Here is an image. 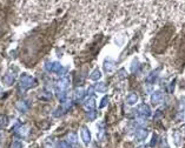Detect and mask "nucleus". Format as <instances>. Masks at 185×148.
Listing matches in <instances>:
<instances>
[{"instance_id": "nucleus-16", "label": "nucleus", "mask_w": 185, "mask_h": 148, "mask_svg": "<svg viewBox=\"0 0 185 148\" xmlns=\"http://www.w3.org/2000/svg\"><path fill=\"white\" fill-rule=\"evenodd\" d=\"M103 65H104V68H105L106 72H112L114 69V64L113 62H111V61H107V60H106V61H104Z\"/></svg>"}, {"instance_id": "nucleus-3", "label": "nucleus", "mask_w": 185, "mask_h": 148, "mask_svg": "<svg viewBox=\"0 0 185 148\" xmlns=\"http://www.w3.org/2000/svg\"><path fill=\"white\" fill-rule=\"evenodd\" d=\"M80 137H82V141L84 145H88L91 142V133H90L88 128L85 126L82 127V129H80Z\"/></svg>"}, {"instance_id": "nucleus-21", "label": "nucleus", "mask_w": 185, "mask_h": 148, "mask_svg": "<svg viewBox=\"0 0 185 148\" xmlns=\"http://www.w3.org/2000/svg\"><path fill=\"white\" fill-rule=\"evenodd\" d=\"M56 148H70V145H69V142L66 141H60V142H58L57 143V147Z\"/></svg>"}, {"instance_id": "nucleus-19", "label": "nucleus", "mask_w": 185, "mask_h": 148, "mask_svg": "<svg viewBox=\"0 0 185 148\" xmlns=\"http://www.w3.org/2000/svg\"><path fill=\"white\" fill-rule=\"evenodd\" d=\"M66 140H67V142H69V143L74 145V143H77V135L74 134V133H70V134L67 135Z\"/></svg>"}, {"instance_id": "nucleus-7", "label": "nucleus", "mask_w": 185, "mask_h": 148, "mask_svg": "<svg viewBox=\"0 0 185 148\" xmlns=\"http://www.w3.org/2000/svg\"><path fill=\"white\" fill-rule=\"evenodd\" d=\"M147 135H149V132H147L145 128H139V129L137 131V133H136V139H137L138 141H144V140L147 137Z\"/></svg>"}, {"instance_id": "nucleus-17", "label": "nucleus", "mask_w": 185, "mask_h": 148, "mask_svg": "<svg viewBox=\"0 0 185 148\" xmlns=\"http://www.w3.org/2000/svg\"><path fill=\"white\" fill-rule=\"evenodd\" d=\"M100 77H101V74H100V71H98V69H94V71L90 74V79L93 80V81L100 79Z\"/></svg>"}, {"instance_id": "nucleus-9", "label": "nucleus", "mask_w": 185, "mask_h": 148, "mask_svg": "<svg viewBox=\"0 0 185 148\" xmlns=\"http://www.w3.org/2000/svg\"><path fill=\"white\" fill-rule=\"evenodd\" d=\"M85 89L83 88V87H78V88H76L74 89V93H73V99L74 100H82L83 98H84V95H85Z\"/></svg>"}, {"instance_id": "nucleus-2", "label": "nucleus", "mask_w": 185, "mask_h": 148, "mask_svg": "<svg viewBox=\"0 0 185 148\" xmlns=\"http://www.w3.org/2000/svg\"><path fill=\"white\" fill-rule=\"evenodd\" d=\"M38 81L35 80L33 77H31L29 74H23L20 77V86L21 88L24 89H29V88H33L34 86H37Z\"/></svg>"}, {"instance_id": "nucleus-13", "label": "nucleus", "mask_w": 185, "mask_h": 148, "mask_svg": "<svg viewBox=\"0 0 185 148\" xmlns=\"http://www.w3.org/2000/svg\"><path fill=\"white\" fill-rule=\"evenodd\" d=\"M137 101H138V96H137V94H134V93L128 94V98H126V102H128V105H134Z\"/></svg>"}, {"instance_id": "nucleus-4", "label": "nucleus", "mask_w": 185, "mask_h": 148, "mask_svg": "<svg viewBox=\"0 0 185 148\" xmlns=\"http://www.w3.org/2000/svg\"><path fill=\"white\" fill-rule=\"evenodd\" d=\"M71 106H72L71 101H66V102H64V104H63V106H61V107H59L57 110L53 113V115H54V116H60L61 114L66 113V112L71 108Z\"/></svg>"}, {"instance_id": "nucleus-15", "label": "nucleus", "mask_w": 185, "mask_h": 148, "mask_svg": "<svg viewBox=\"0 0 185 148\" xmlns=\"http://www.w3.org/2000/svg\"><path fill=\"white\" fill-rule=\"evenodd\" d=\"M94 89H96L97 92H99V93H104V92H106V89H107L106 83H104V82H99V83H97L96 87H94Z\"/></svg>"}, {"instance_id": "nucleus-25", "label": "nucleus", "mask_w": 185, "mask_h": 148, "mask_svg": "<svg viewBox=\"0 0 185 148\" xmlns=\"http://www.w3.org/2000/svg\"><path fill=\"white\" fill-rule=\"evenodd\" d=\"M45 148H56V147H54L52 143H46V145H45Z\"/></svg>"}, {"instance_id": "nucleus-23", "label": "nucleus", "mask_w": 185, "mask_h": 148, "mask_svg": "<svg viewBox=\"0 0 185 148\" xmlns=\"http://www.w3.org/2000/svg\"><path fill=\"white\" fill-rule=\"evenodd\" d=\"M107 101H109V98L107 96H104L103 99H101V102H100V108H103V107H105L106 106V104H107Z\"/></svg>"}, {"instance_id": "nucleus-20", "label": "nucleus", "mask_w": 185, "mask_h": 148, "mask_svg": "<svg viewBox=\"0 0 185 148\" xmlns=\"http://www.w3.org/2000/svg\"><path fill=\"white\" fill-rule=\"evenodd\" d=\"M8 123V118L6 115H0V127H6Z\"/></svg>"}, {"instance_id": "nucleus-24", "label": "nucleus", "mask_w": 185, "mask_h": 148, "mask_svg": "<svg viewBox=\"0 0 185 148\" xmlns=\"http://www.w3.org/2000/svg\"><path fill=\"white\" fill-rule=\"evenodd\" d=\"M138 67V65H137V60H134L133 61V64H132V67H131V72H134L136 69Z\"/></svg>"}, {"instance_id": "nucleus-11", "label": "nucleus", "mask_w": 185, "mask_h": 148, "mask_svg": "<svg viewBox=\"0 0 185 148\" xmlns=\"http://www.w3.org/2000/svg\"><path fill=\"white\" fill-rule=\"evenodd\" d=\"M162 100H163V93L159 92V91H157V92H155L153 94L151 95V101H152V104H158V102H160Z\"/></svg>"}, {"instance_id": "nucleus-18", "label": "nucleus", "mask_w": 185, "mask_h": 148, "mask_svg": "<svg viewBox=\"0 0 185 148\" xmlns=\"http://www.w3.org/2000/svg\"><path fill=\"white\" fill-rule=\"evenodd\" d=\"M56 93H57V96L58 99L60 100V101H65L66 100V91H60V89H57L56 91Z\"/></svg>"}, {"instance_id": "nucleus-1", "label": "nucleus", "mask_w": 185, "mask_h": 148, "mask_svg": "<svg viewBox=\"0 0 185 148\" xmlns=\"http://www.w3.org/2000/svg\"><path fill=\"white\" fill-rule=\"evenodd\" d=\"M45 69L47 71V72H51V73H56L58 75H65V73H66V68H64L59 62H51V61H48V62H46L45 64Z\"/></svg>"}, {"instance_id": "nucleus-12", "label": "nucleus", "mask_w": 185, "mask_h": 148, "mask_svg": "<svg viewBox=\"0 0 185 148\" xmlns=\"http://www.w3.org/2000/svg\"><path fill=\"white\" fill-rule=\"evenodd\" d=\"M4 83L5 85H7V86H11L13 82H14V77H13V74H11V73H7L5 77H4Z\"/></svg>"}, {"instance_id": "nucleus-8", "label": "nucleus", "mask_w": 185, "mask_h": 148, "mask_svg": "<svg viewBox=\"0 0 185 148\" xmlns=\"http://www.w3.org/2000/svg\"><path fill=\"white\" fill-rule=\"evenodd\" d=\"M138 112H139V114L142 116H149V115H151V108L149 107L147 105H145V104H143V105L139 106Z\"/></svg>"}, {"instance_id": "nucleus-14", "label": "nucleus", "mask_w": 185, "mask_h": 148, "mask_svg": "<svg viewBox=\"0 0 185 148\" xmlns=\"http://www.w3.org/2000/svg\"><path fill=\"white\" fill-rule=\"evenodd\" d=\"M15 107L18 108L20 112H23V113H24V112H26V110H27L29 105H27L25 101H18V102H17V105H15Z\"/></svg>"}, {"instance_id": "nucleus-10", "label": "nucleus", "mask_w": 185, "mask_h": 148, "mask_svg": "<svg viewBox=\"0 0 185 148\" xmlns=\"http://www.w3.org/2000/svg\"><path fill=\"white\" fill-rule=\"evenodd\" d=\"M94 107H96V100H94V98H88L85 102H84V108H85L86 110H93Z\"/></svg>"}, {"instance_id": "nucleus-6", "label": "nucleus", "mask_w": 185, "mask_h": 148, "mask_svg": "<svg viewBox=\"0 0 185 148\" xmlns=\"http://www.w3.org/2000/svg\"><path fill=\"white\" fill-rule=\"evenodd\" d=\"M15 134L18 135V136H20V137H25V136H27V134H29V127L25 126V125L19 126V127L17 128V131H15Z\"/></svg>"}, {"instance_id": "nucleus-22", "label": "nucleus", "mask_w": 185, "mask_h": 148, "mask_svg": "<svg viewBox=\"0 0 185 148\" xmlns=\"http://www.w3.org/2000/svg\"><path fill=\"white\" fill-rule=\"evenodd\" d=\"M12 148H23V142L20 140H15L12 143Z\"/></svg>"}, {"instance_id": "nucleus-5", "label": "nucleus", "mask_w": 185, "mask_h": 148, "mask_svg": "<svg viewBox=\"0 0 185 148\" xmlns=\"http://www.w3.org/2000/svg\"><path fill=\"white\" fill-rule=\"evenodd\" d=\"M70 86V80L69 78H63L61 80L58 81L57 83V89H60V91H66Z\"/></svg>"}]
</instances>
